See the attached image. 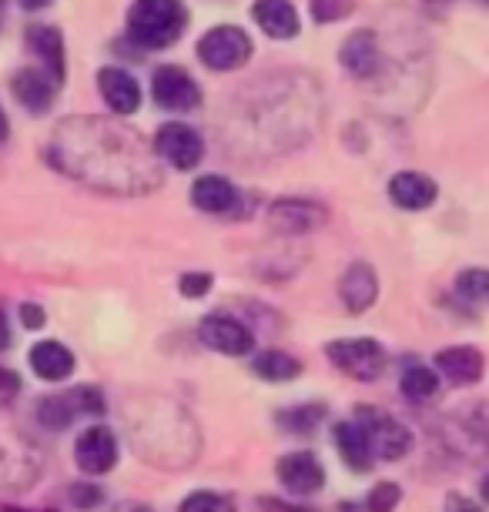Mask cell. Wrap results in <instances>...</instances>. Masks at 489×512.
Instances as JSON below:
<instances>
[{
    "instance_id": "6da1fadb",
    "label": "cell",
    "mask_w": 489,
    "mask_h": 512,
    "mask_svg": "<svg viewBox=\"0 0 489 512\" xmlns=\"http://www.w3.org/2000/svg\"><path fill=\"white\" fill-rule=\"evenodd\" d=\"M188 27V7L181 0H134L128 11V37L145 51L171 47Z\"/></svg>"
},
{
    "instance_id": "7a4b0ae2",
    "label": "cell",
    "mask_w": 489,
    "mask_h": 512,
    "mask_svg": "<svg viewBox=\"0 0 489 512\" xmlns=\"http://www.w3.org/2000/svg\"><path fill=\"white\" fill-rule=\"evenodd\" d=\"M325 355L332 359L335 369L359 382L379 379L382 369H386V352H382L376 338H335V342H329Z\"/></svg>"
},
{
    "instance_id": "3957f363",
    "label": "cell",
    "mask_w": 489,
    "mask_h": 512,
    "mask_svg": "<svg viewBox=\"0 0 489 512\" xmlns=\"http://www.w3.org/2000/svg\"><path fill=\"white\" fill-rule=\"evenodd\" d=\"M248 57H252V37H248L242 27H232V24L212 27V31L198 41V61L205 67H212V71H235Z\"/></svg>"
},
{
    "instance_id": "277c9868",
    "label": "cell",
    "mask_w": 489,
    "mask_h": 512,
    "mask_svg": "<svg viewBox=\"0 0 489 512\" xmlns=\"http://www.w3.org/2000/svg\"><path fill=\"white\" fill-rule=\"evenodd\" d=\"M101 412H104V399L94 385H81V389H71L64 395H47L37 405V419L47 429H67L78 415H101Z\"/></svg>"
},
{
    "instance_id": "5b68a950",
    "label": "cell",
    "mask_w": 489,
    "mask_h": 512,
    "mask_svg": "<svg viewBox=\"0 0 489 512\" xmlns=\"http://www.w3.org/2000/svg\"><path fill=\"white\" fill-rule=\"evenodd\" d=\"M155 151L171 164V168L191 171L201 158H205V141H201V134L195 128H188V124H181V121H171V124H161L158 128Z\"/></svg>"
},
{
    "instance_id": "8992f818",
    "label": "cell",
    "mask_w": 489,
    "mask_h": 512,
    "mask_svg": "<svg viewBox=\"0 0 489 512\" xmlns=\"http://www.w3.org/2000/svg\"><path fill=\"white\" fill-rule=\"evenodd\" d=\"M359 425L369 439L372 459H389L392 462V459H402L412 449V432L386 412H366Z\"/></svg>"
},
{
    "instance_id": "52a82bcc",
    "label": "cell",
    "mask_w": 489,
    "mask_h": 512,
    "mask_svg": "<svg viewBox=\"0 0 489 512\" xmlns=\"http://www.w3.org/2000/svg\"><path fill=\"white\" fill-rule=\"evenodd\" d=\"M74 459H78V469L88 472V476H104V472L118 466V439H114L108 425H91L78 436Z\"/></svg>"
},
{
    "instance_id": "ba28073f",
    "label": "cell",
    "mask_w": 489,
    "mask_h": 512,
    "mask_svg": "<svg viewBox=\"0 0 489 512\" xmlns=\"http://www.w3.org/2000/svg\"><path fill=\"white\" fill-rule=\"evenodd\" d=\"M151 94L165 111H191L201 104V88L191 81L188 71H181L175 64L158 67L155 81H151Z\"/></svg>"
},
{
    "instance_id": "9c48e42d",
    "label": "cell",
    "mask_w": 489,
    "mask_h": 512,
    "mask_svg": "<svg viewBox=\"0 0 489 512\" xmlns=\"http://www.w3.org/2000/svg\"><path fill=\"white\" fill-rule=\"evenodd\" d=\"M198 338L212 352H222V355H248L255 345L252 332L232 315H208L198 328Z\"/></svg>"
},
{
    "instance_id": "30bf717a",
    "label": "cell",
    "mask_w": 489,
    "mask_h": 512,
    "mask_svg": "<svg viewBox=\"0 0 489 512\" xmlns=\"http://www.w3.org/2000/svg\"><path fill=\"white\" fill-rule=\"evenodd\" d=\"M278 482L295 496H312L325 486V469L312 452H292V456L278 459Z\"/></svg>"
},
{
    "instance_id": "8fae6325",
    "label": "cell",
    "mask_w": 489,
    "mask_h": 512,
    "mask_svg": "<svg viewBox=\"0 0 489 512\" xmlns=\"http://www.w3.org/2000/svg\"><path fill=\"white\" fill-rule=\"evenodd\" d=\"M27 47L41 57L44 64V74L61 88L64 84V71H67V61H64V34L57 31L51 24H31L27 27Z\"/></svg>"
},
{
    "instance_id": "7c38bea8",
    "label": "cell",
    "mask_w": 489,
    "mask_h": 512,
    "mask_svg": "<svg viewBox=\"0 0 489 512\" xmlns=\"http://www.w3.org/2000/svg\"><path fill=\"white\" fill-rule=\"evenodd\" d=\"M98 91H101L104 104H108L114 114H124V118L141 108L138 81H134L128 71H121V67H101V71H98Z\"/></svg>"
},
{
    "instance_id": "4fadbf2b",
    "label": "cell",
    "mask_w": 489,
    "mask_h": 512,
    "mask_svg": "<svg viewBox=\"0 0 489 512\" xmlns=\"http://www.w3.org/2000/svg\"><path fill=\"white\" fill-rule=\"evenodd\" d=\"M389 198H392V205H399L406 211H423L439 198V188L423 171H399V175L389 181Z\"/></svg>"
},
{
    "instance_id": "5bb4252c",
    "label": "cell",
    "mask_w": 489,
    "mask_h": 512,
    "mask_svg": "<svg viewBox=\"0 0 489 512\" xmlns=\"http://www.w3.org/2000/svg\"><path fill=\"white\" fill-rule=\"evenodd\" d=\"M339 295H342V302L352 315L372 308V302L379 298V278H376V272H372V265L356 262L352 268H345V275L339 282Z\"/></svg>"
},
{
    "instance_id": "9a60e30c",
    "label": "cell",
    "mask_w": 489,
    "mask_h": 512,
    "mask_svg": "<svg viewBox=\"0 0 489 512\" xmlns=\"http://www.w3.org/2000/svg\"><path fill=\"white\" fill-rule=\"evenodd\" d=\"M436 369L446 375L449 382L456 385H473L483 379V355H479L473 345H456V349H443L436 355Z\"/></svg>"
},
{
    "instance_id": "2e32d148",
    "label": "cell",
    "mask_w": 489,
    "mask_h": 512,
    "mask_svg": "<svg viewBox=\"0 0 489 512\" xmlns=\"http://www.w3.org/2000/svg\"><path fill=\"white\" fill-rule=\"evenodd\" d=\"M339 61L342 67L349 71L352 77H372L379 67V41L372 31H356L345 37L342 51H339Z\"/></svg>"
},
{
    "instance_id": "e0dca14e",
    "label": "cell",
    "mask_w": 489,
    "mask_h": 512,
    "mask_svg": "<svg viewBox=\"0 0 489 512\" xmlns=\"http://www.w3.org/2000/svg\"><path fill=\"white\" fill-rule=\"evenodd\" d=\"M252 17L268 37H278V41H289L299 34V14L289 0H255Z\"/></svg>"
},
{
    "instance_id": "ac0fdd59",
    "label": "cell",
    "mask_w": 489,
    "mask_h": 512,
    "mask_svg": "<svg viewBox=\"0 0 489 512\" xmlns=\"http://www.w3.org/2000/svg\"><path fill=\"white\" fill-rule=\"evenodd\" d=\"M14 98L31 114H47L54 104V81L41 71H17L11 81Z\"/></svg>"
},
{
    "instance_id": "d6986e66",
    "label": "cell",
    "mask_w": 489,
    "mask_h": 512,
    "mask_svg": "<svg viewBox=\"0 0 489 512\" xmlns=\"http://www.w3.org/2000/svg\"><path fill=\"white\" fill-rule=\"evenodd\" d=\"M27 359H31L34 375L44 382H64L74 372V355L61 342H37Z\"/></svg>"
},
{
    "instance_id": "ffe728a7",
    "label": "cell",
    "mask_w": 489,
    "mask_h": 512,
    "mask_svg": "<svg viewBox=\"0 0 489 512\" xmlns=\"http://www.w3.org/2000/svg\"><path fill=\"white\" fill-rule=\"evenodd\" d=\"M191 201H195V208H201L205 215H225L238 201V191L232 181L222 175H205L191 185Z\"/></svg>"
},
{
    "instance_id": "44dd1931",
    "label": "cell",
    "mask_w": 489,
    "mask_h": 512,
    "mask_svg": "<svg viewBox=\"0 0 489 512\" xmlns=\"http://www.w3.org/2000/svg\"><path fill=\"white\" fill-rule=\"evenodd\" d=\"M335 449H339L342 462L349 466L352 472H369L372 469V449H369V439L362 432L359 422H342L335 425Z\"/></svg>"
},
{
    "instance_id": "7402d4cb",
    "label": "cell",
    "mask_w": 489,
    "mask_h": 512,
    "mask_svg": "<svg viewBox=\"0 0 489 512\" xmlns=\"http://www.w3.org/2000/svg\"><path fill=\"white\" fill-rule=\"evenodd\" d=\"M272 221L275 228L289 231V235H302V231L319 228L325 221V211L312 201H278L272 208Z\"/></svg>"
},
{
    "instance_id": "603a6c76",
    "label": "cell",
    "mask_w": 489,
    "mask_h": 512,
    "mask_svg": "<svg viewBox=\"0 0 489 512\" xmlns=\"http://www.w3.org/2000/svg\"><path fill=\"white\" fill-rule=\"evenodd\" d=\"M252 372L258 375V379H265V382H292V379H299V375H302V362L292 359V355L272 349V352L258 355V359L252 362Z\"/></svg>"
},
{
    "instance_id": "cb8c5ba5",
    "label": "cell",
    "mask_w": 489,
    "mask_h": 512,
    "mask_svg": "<svg viewBox=\"0 0 489 512\" xmlns=\"http://www.w3.org/2000/svg\"><path fill=\"white\" fill-rule=\"evenodd\" d=\"M399 389L412 402H426V399H433V395H436L439 379H436V372L429 369V365H409V369L402 372V379H399Z\"/></svg>"
},
{
    "instance_id": "d4e9b609",
    "label": "cell",
    "mask_w": 489,
    "mask_h": 512,
    "mask_svg": "<svg viewBox=\"0 0 489 512\" xmlns=\"http://www.w3.org/2000/svg\"><path fill=\"white\" fill-rule=\"evenodd\" d=\"M456 295L469 305H489V272L486 268H469L456 278Z\"/></svg>"
},
{
    "instance_id": "484cf974",
    "label": "cell",
    "mask_w": 489,
    "mask_h": 512,
    "mask_svg": "<svg viewBox=\"0 0 489 512\" xmlns=\"http://www.w3.org/2000/svg\"><path fill=\"white\" fill-rule=\"evenodd\" d=\"M181 512H238V509L232 499L222 496V492L201 489V492H191V496L181 502Z\"/></svg>"
},
{
    "instance_id": "4316f807",
    "label": "cell",
    "mask_w": 489,
    "mask_h": 512,
    "mask_svg": "<svg viewBox=\"0 0 489 512\" xmlns=\"http://www.w3.org/2000/svg\"><path fill=\"white\" fill-rule=\"evenodd\" d=\"M322 415H325L322 405H299V409H285L278 419H282L289 432H312L322 422Z\"/></svg>"
},
{
    "instance_id": "83f0119b",
    "label": "cell",
    "mask_w": 489,
    "mask_h": 512,
    "mask_svg": "<svg viewBox=\"0 0 489 512\" xmlns=\"http://www.w3.org/2000/svg\"><path fill=\"white\" fill-rule=\"evenodd\" d=\"M352 14V0H312V17L319 24H335Z\"/></svg>"
},
{
    "instance_id": "f1b7e54d",
    "label": "cell",
    "mask_w": 489,
    "mask_h": 512,
    "mask_svg": "<svg viewBox=\"0 0 489 512\" xmlns=\"http://www.w3.org/2000/svg\"><path fill=\"white\" fill-rule=\"evenodd\" d=\"M399 499H402L399 486H392V482H379V486L369 492V512H392L399 506Z\"/></svg>"
},
{
    "instance_id": "f546056e",
    "label": "cell",
    "mask_w": 489,
    "mask_h": 512,
    "mask_svg": "<svg viewBox=\"0 0 489 512\" xmlns=\"http://www.w3.org/2000/svg\"><path fill=\"white\" fill-rule=\"evenodd\" d=\"M212 288V275H205V272H191L181 278V295L185 298H201Z\"/></svg>"
},
{
    "instance_id": "4dcf8cb0",
    "label": "cell",
    "mask_w": 489,
    "mask_h": 512,
    "mask_svg": "<svg viewBox=\"0 0 489 512\" xmlns=\"http://www.w3.org/2000/svg\"><path fill=\"white\" fill-rule=\"evenodd\" d=\"M71 499H74V506L94 509L104 496H101V489H98V486H74V489H71Z\"/></svg>"
},
{
    "instance_id": "1f68e13d",
    "label": "cell",
    "mask_w": 489,
    "mask_h": 512,
    "mask_svg": "<svg viewBox=\"0 0 489 512\" xmlns=\"http://www.w3.org/2000/svg\"><path fill=\"white\" fill-rule=\"evenodd\" d=\"M21 318L27 328H41L47 318H44V308L41 305H21Z\"/></svg>"
},
{
    "instance_id": "d6a6232c",
    "label": "cell",
    "mask_w": 489,
    "mask_h": 512,
    "mask_svg": "<svg viewBox=\"0 0 489 512\" xmlns=\"http://www.w3.org/2000/svg\"><path fill=\"white\" fill-rule=\"evenodd\" d=\"M21 392V379L11 369H0V395H14Z\"/></svg>"
},
{
    "instance_id": "836d02e7",
    "label": "cell",
    "mask_w": 489,
    "mask_h": 512,
    "mask_svg": "<svg viewBox=\"0 0 489 512\" xmlns=\"http://www.w3.org/2000/svg\"><path fill=\"white\" fill-rule=\"evenodd\" d=\"M449 512H483V509H479L476 502L463 499V496H453L449 499Z\"/></svg>"
},
{
    "instance_id": "e575fe53",
    "label": "cell",
    "mask_w": 489,
    "mask_h": 512,
    "mask_svg": "<svg viewBox=\"0 0 489 512\" xmlns=\"http://www.w3.org/2000/svg\"><path fill=\"white\" fill-rule=\"evenodd\" d=\"M11 349V325H7V315L0 312V352Z\"/></svg>"
},
{
    "instance_id": "d590c367",
    "label": "cell",
    "mask_w": 489,
    "mask_h": 512,
    "mask_svg": "<svg viewBox=\"0 0 489 512\" xmlns=\"http://www.w3.org/2000/svg\"><path fill=\"white\" fill-rule=\"evenodd\" d=\"M47 4H51V0H21V7H27V11H41Z\"/></svg>"
},
{
    "instance_id": "8d00e7d4",
    "label": "cell",
    "mask_w": 489,
    "mask_h": 512,
    "mask_svg": "<svg viewBox=\"0 0 489 512\" xmlns=\"http://www.w3.org/2000/svg\"><path fill=\"white\" fill-rule=\"evenodd\" d=\"M7 131H11V128H7V114H4V108H0V141L7 138Z\"/></svg>"
},
{
    "instance_id": "74e56055",
    "label": "cell",
    "mask_w": 489,
    "mask_h": 512,
    "mask_svg": "<svg viewBox=\"0 0 489 512\" xmlns=\"http://www.w3.org/2000/svg\"><path fill=\"white\" fill-rule=\"evenodd\" d=\"M479 496H483V502H489V476L479 482Z\"/></svg>"
},
{
    "instance_id": "f35d334b",
    "label": "cell",
    "mask_w": 489,
    "mask_h": 512,
    "mask_svg": "<svg viewBox=\"0 0 489 512\" xmlns=\"http://www.w3.org/2000/svg\"><path fill=\"white\" fill-rule=\"evenodd\" d=\"M118 512H148L145 506H121Z\"/></svg>"
},
{
    "instance_id": "ab89813d",
    "label": "cell",
    "mask_w": 489,
    "mask_h": 512,
    "mask_svg": "<svg viewBox=\"0 0 489 512\" xmlns=\"http://www.w3.org/2000/svg\"><path fill=\"white\" fill-rule=\"evenodd\" d=\"M0 21H4V0H0Z\"/></svg>"
},
{
    "instance_id": "60d3db41",
    "label": "cell",
    "mask_w": 489,
    "mask_h": 512,
    "mask_svg": "<svg viewBox=\"0 0 489 512\" xmlns=\"http://www.w3.org/2000/svg\"><path fill=\"white\" fill-rule=\"evenodd\" d=\"M4 512H24V509H4Z\"/></svg>"
}]
</instances>
